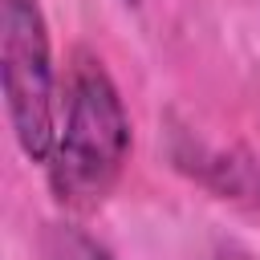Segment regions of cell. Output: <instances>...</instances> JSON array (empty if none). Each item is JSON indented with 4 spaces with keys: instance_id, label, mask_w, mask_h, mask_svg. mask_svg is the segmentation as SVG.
Here are the masks:
<instances>
[{
    "instance_id": "4",
    "label": "cell",
    "mask_w": 260,
    "mask_h": 260,
    "mask_svg": "<svg viewBox=\"0 0 260 260\" xmlns=\"http://www.w3.org/2000/svg\"><path fill=\"white\" fill-rule=\"evenodd\" d=\"M37 252H41V260H118L102 240H93L85 228L65 223V219L45 223Z\"/></svg>"
},
{
    "instance_id": "3",
    "label": "cell",
    "mask_w": 260,
    "mask_h": 260,
    "mask_svg": "<svg viewBox=\"0 0 260 260\" xmlns=\"http://www.w3.org/2000/svg\"><path fill=\"white\" fill-rule=\"evenodd\" d=\"M171 162L187 179H195L203 191H211L223 203L260 211V158L240 146L207 142L203 134L175 126L171 130Z\"/></svg>"
},
{
    "instance_id": "5",
    "label": "cell",
    "mask_w": 260,
    "mask_h": 260,
    "mask_svg": "<svg viewBox=\"0 0 260 260\" xmlns=\"http://www.w3.org/2000/svg\"><path fill=\"white\" fill-rule=\"evenodd\" d=\"M126 4H142V0H126Z\"/></svg>"
},
{
    "instance_id": "1",
    "label": "cell",
    "mask_w": 260,
    "mask_h": 260,
    "mask_svg": "<svg viewBox=\"0 0 260 260\" xmlns=\"http://www.w3.org/2000/svg\"><path fill=\"white\" fill-rule=\"evenodd\" d=\"M130 114L106 61L77 49L69 57L57 138L45 162L53 199L65 211H93L106 203L130 162Z\"/></svg>"
},
{
    "instance_id": "2",
    "label": "cell",
    "mask_w": 260,
    "mask_h": 260,
    "mask_svg": "<svg viewBox=\"0 0 260 260\" xmlns=\"http://www.w3.org/2000/svg\"><path fill=\"white\" fill-rule=\"evenodd\" d=\"M0 81L8 130L28 162H49L57 138V69L41 0H0Z\"/></svg>"
}]
</instances>
